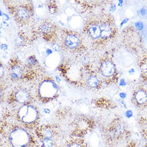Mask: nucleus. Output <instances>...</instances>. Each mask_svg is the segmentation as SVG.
<instances>
[{"label": "nucleus", "instance_id": "16", "mask_svg": "<svg viewBox=\"0 0 147 147\" xmlns=\"http://www.w3.org/2000/svg\"><path fill=\"white\" fill-rule=\"evenodd\" d=\"M99 142V139L98 136L95 134H94L90 138V143L93 147H97Z\"/></svg>", "mask_w": 147, "mask_h": 147}, {"label": "nucleus", "instance_id": "12", "mask_svg": "<svg viewBox=\"0 0 147 147\" xmlns=\"http://www.w3.org/2000/svg\"><path fill=\"white\" fill-rule=\"evenodd\" d=\"M86 82L89 87L95 88L99 86L100 81L96 75L90 74L87 78Z\"/></svg>", "mask_w": 147, "mask_h": 147}, {"label": "nucleus", "instance_id": "7", "mask_svg": "<svg viewBox=\"0 0 147 147\" xmlns=\"http://www.w3.org/2000/svg\"><path fill=\"white\" fill-rule=\"evenodd\" d=\"M58 86L49 78L42 81L39 85V95L43 98L50 99L54 98L58 94Z\"/></svg>", "mask_w": 147, "mask_h": 147}, {"label": "nucleus", "instance_id": "2", "mask_svg": "<svg viewBox=\"0 0 147 147\" xmlns=\"http://www.w3.org/2000/svg\"><path fill=\"white\" fill-rule=\"evenodd\" d=\"M9 7L10 11L18 23L24 26L30 23L33 16V8L31 2H20L15 5Z\"/></svg>", "mask_w": 147, "mask_h": 147}, {"label": "nucleus", "instance_id": "15", "mask_svg": "<svg viewBox=\"0 0 147 147\" xmlns=\"http://www.w3.org/2000/svg\"><path fill=\"white\" fill-rule=\"evenodd\" d=\"M26 43V39L24 35L20 34L15 39L16 45L18 47L23 46Z\"/></svg>", "mask_w": 147, "mask_h": 147}, {"label": "nucleus", "instance_id": "4", "mask_svg": "<svg viewBox=\"0 0 147 147\" xmlns=\"http://www.w3.org/2000/svg\"><path fill=\"white\" fill-rule=\"evenodd\" d=\"M38 30L45 40L52 44L56 42L58 36V27L52 21L43 20L39 24Z\"/></svg>", "mask_w": 147, "mask_h": 147}, {"label": "nucleus", "instance_id": "27", "mask_svg": "<svg viewBox=\"0 0 147 147\" xmlns=\"http://www.w3.org/2000/svg\"></svg>", "mask_w": 147, "mask_h": 147}, {"label": "nucleus", "instance_id": "9", "mask_svg": "<svg viewBox=\"0 0 147 147\" xmlns=\"http://www.w3.org/2000/svg\"><path fill=\"white\" fill-rule=\"evenodd\" d=\"M99 71L103 77L111 78L115 75L116 69L115 65L111 60L105 59L100 63Z\"/></svg>", "mask_w": 147, "mask_h": 147}, {"label": "nucleus", "instance_id": "22", "mask_svg": "<svg viewBox=\"0 0 147 147\" xmlns=\"http://www.w3.org/2000/svg\"><path fill=\"white\" fill-rule=\"evenodd\" d=\"M136 26L139 30H142L143 29V24L141 22H138L137 23H136Z\"/></svg>", "mask_w": 147, "mask_h": 147}, {"label": "nucleus", "instance_id": "14", "mask_svg": "<svg viewBox=\"0 0 147 147\" xmlns=\"http://www.w3.org/2000/svg\"><path fill=\"white\" fill-rule=\"evenodd\" d=\"M26 66L32 70H33L34 67H38L39 65L38 61H37L36 58L34 56H30L28 57H27L26 60Z\"/></svg>", "mask_w": 147, "mask_h": 147}, {"label": "nucleus", "instance_id": "13", "mask_svg": "<svg viewBox=\"0 0 147 147\" xmlns=\"http://www.w3.org/2000/svg\"><path fill=\"white\" fill-rule=\"evenodd\" d=\"M135 98L138 103L144 104L147 101V93L143 90H140L136 93Z\"/></svg>", "mask_w": 147, "mask_h": 147}, {"label": "nucleus", "instance_id": "5", "mask_svg": "<svg viewBox=\"0 0 147 147\" xmlns=\"http://www.w3.org/2000/svg\"><path fill=\"white\" fill-rule=\"evenodd\" d=\"M9 139L13 147H27L31 142V136L26 130L17 128L10 132Z\"/></svg>", "mask_w": 147, "mask_h": 147}, {"label": "nucleus", "instance_id": "21", "mask_svg": "<svg viewBox=\"0 0 147 147\" xmlns=\"http://www.w3.org/2000/svg\"><path fill=\"white\" fill-rule=\"evenodd\" d=\"M51 47H52V49L56 52L61 51L62 49L61 45H58V43H56V42L53 43Z\"/></svg>", "mask_w": 147, "mask_h": 147}, {"label": "nucleus", "instance_id": "25", "mask_svg": "<svg viewBox=\"0 0 147 147\" xmlns=\"http://www.w3.org/2000/svg\"><path fill=\"white\" fill-rule=\"evenodd\" d=\"M140 12L141 13L142 15H146L147 14V10L146 9H144V8H142L141 10H140Z\"/></svg>", "mask_w": 147, "mask_h": 147}, {"label": "nucleus", "instance_id": "24", "mask_svg": "<svg viewBox=\"0 0 147 147\" xmlns=\"http://www.w3.org/2000/svg\"><path fill=\"white\" fill-rule=\"evenodd\" d=\"M67 147H82L81 146L77 143H72L70 144Z\"/></svg>", "mask_w": 147, "mask_h": 147}, {"label": "nucleus", "instance_id": "10", "mask_svg": "<svg viewBox=\"0 0 147 147\" xmlns=\"http://www.w3.org/2000/svg\"><path fill=\"white\" fill-rule=\"evenodd\" d=\"M15 100L21 105H28L31 100V94L27 90L23 88L18 89L14 94Z\"/></svg>", "mask_w": 147, "mask_h": 147}, {"label": "nucleus", "instance_id": "26", "mask_svg": "<svg viewBox=\"0 0 147 147\" xmlns=\"http://www.w3.org/2000/svg\"><path fill=\"white\" fill-rule=\"evenodd\" d=\"M134 72H135V70H134V69H131V70L129 71V73L131 74H133Z\"/></svg>", "mask_w": 147, "mask_h": 147}, {"label": "nucleus", "instance_id": "20", "mask_svg": "<svg viewBox=\"0 0 147 147\" xmlns=\"http://www.w3.org/2000/svg\"><path fill=\"white\" fill-rule=\"evenodd\" d=\"M43 147H53L54 142L51 139H45L42 141Z\"/></svg>", "mask_w": 147, "mask_h": 147}, {"label": "nucleus", "instance_id": "6", "mask_svg": "<svg viewBox=\"0 0 147 147\" xmlns=\"http://www.w3.org/2000/svg\"><path fill=\"white\" fill-rule=\"evenodd\" d=\"M18 117L21 121L26 124H32L38 119L39 112L35 106L31 105H23L17 112Z\"/></svg>", "mask_w": 147, "mask_h": 147}, {"label": "nucleus", "instance_id": "17", "mask_svg": "<svg viewBox=\"0 0 147 147\" xmlns=\"http://www.w3.org/2000/svg\"><path fill=\"white\" fill-rule=\"evenodd\" d=\"M15 57L18 61H20L22 62H24L27 59V58L26 57V55H25V54L23 51H17L16 53V54Z\"/></svg>", "mask_w": 147, "mask_h": 147}, {"label": "nucleus", "instance_id": "18", "mask_svg": "<svg viewBox=\"0 0 147 147\" xmlns=\"http://www.w3.org/2000/svg\"><path fill=\"white\" fill-rule=\"evenodd\" d=\"M42 135L45 139H51L53 136V132L50 129H45L43 130Z\"/></svg>", "mask_w": 147, "mask_h": 147}, {"label": "nucleus", "instance_id": "8", "mask_svg": "<svg viewBox=\"0 0 147 147\" xmlns=\"http://www.w3.org/2000/svg\"><path fill=\"white\" fill-rule=\"evenodd\" d=\"M84 32L92 40L101 39V28L100 23L95 21L89 20L86 22L84 28Z\"/></svg>", "mask_w": 147, "mask_h": 147}, {"label": "nucleus", "instance_id": "3", "mask_svg": "<svg viewBox=\"0 0 147 147\" xmlns=\"http://www.w3.org/2000/svg\"><path fill=\"white\" fill-rule=\"evenodd\" d=\"M33 71L28 68L23 62H20L17 58L13 57L10 61L8 68V74L9 78L13 81H18L23 79L30 77V71Z\"/></svg>", "mask_w": 147, "mask_h": 147}, {"label": "nucleus", "instance_id": "11", "mask_svg": "<svg viewBox=\"0 0 147 147\" xmlns=\"http://www.w3.org/2000/svg\"><path fill=\"white\" fill-rule=\"evenodd\" d=\"M99 23L101 28V39L104 41L108 40L113 36V27L107 21H103Z\"/></svg>", "mask_w": 147, "mask_h": 147}, {"label": "nucleus", "instance_id": "1", "mask_svg": "<svg viewBox=\"0 0 147 147\" xmlns=\"http://www.w3.org/2000/svg\"><path fill=\"white\" fill-rule=\"evenodd\" d=\"M60 33V45L63 50L72 54H79L84 51L83 37L78 32L63 28Z\"/></svg>", "mask_w": 147, "mask_h": 147}, {"label": "nucleus", "instance_id": "19", "mask_svg": "<svg viewBox=\"0 0 147 147\" xmlns=\"http://www.w3.org/2000/svg\"><path fill=\"white\" fill-rule=\"evenodd\" d=\"M48 10L51 13L55 14L57 11V7L53 2H50L48 4Z\"/></svg>", "mask_w": 147, "mask_h": 147}, {"label": "nucleus", "instance_id": "23", "mask_svg": "<svg viewBox=\"0 0 147 147\" xmlns=\"http://www.w3.org/2000/svg\"><path fill=\"white\" fill-rule=\"evenodd\" d=\"M1 27L4 30L7 31L9 28V25L7 23H6L5 22H3L2 23H1Z\"/></svg>", "mask_w": 147, "mask_h": 147}]
</instances>
